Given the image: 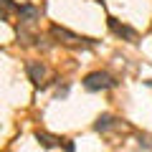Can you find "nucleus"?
I'll return each mask as SVG.
<instances>
[{"label": "nucleus", "mask_w": 152, "mask_h": 152, "mask_svg": "<svg viewBox=\"0 0 152 152\" xmlns=\"http://www.w3.org/2000/svg\"><path fill=\"white\" fill-rule=\"evenodd\" d=\"M18 15H20V20L26 23V26H31V23H36L38 18H41V8H36V5H18Z\"/></svg>", "instance_id": "nucleus-5"}, {"label": "nucleus", "mask_w": 152, "mask_h": 152, "mask_svg": "<svg viewBox=\"0 0 152 152\" xmlns=\"http://www.w3.org/2000/svg\"><path fill=\"white\" fill-rule=\"evenodd\" d=\"M51 36L53 38H58L61 43H66V46H91L94 41L91 38H84V36H76V33H71V31H66V28H61V26H51Z\"/></svg>", "instance_id": "nucleus-2"}, {"label": "nucleus", "mask_w": 152, "mask_h": 152, "mask_svg": "<svg viewBox=\"0 0 152 152\" xmlns=\"http://www.w3.org/2000/svg\"><path fill=\"white\" fill-rule=\"evenodd\" d=\"M145 84H147V86H150V89H152V81H145Z\"/></svg>", "instance_id": "nucleus-10"}, {"label": "nucleus", "mask_w": 152, "mask_h": 152, "mask_svg": "<svg viewBox=\"0 0 152 152\" xmlns=\"http://www.w3.org/2000/svg\"><path fill=\"white\" fill-rule=\"evenodd\" d=\"M64 147H66V152H74V142L71 140H64Z\"/></svg>", "instance_id": "nucleus-9"}, {"label": "nucleus", "mask_w": 152, "mask_h": 152, "mask_svg": "<svg viewBox=\"0 0 152 152\" xmlns=\"http://www.w3.org/2000/svg\"><path fill=\"white\" fill-rule=\"evenodd\" d=\"M36 140L41 142V145H43L46 150H53V147H58V145H64V142H61L58 137H53V134H48V132H36Z\"/></svg>", "instance_id": "nucleus-6"}, {"label": "nucleus", "mask_w": 152, "mask_h": 152, "mask_svg": "<svg viewBox=\"0 0 152 152\" xmlns=\"http://www.w3.org/2000/svg\"><path fill=\"white\" fill-rule=\"evenodd\" d=\"M0 3H3V8H8V10H18V5L13 0H0Z\"/></svg>", "instance_id": "nucleus-8"}, {"label": "nucleus", "mask_w": 152, "mask_h": 152, "mask_svg": "<svg viewBox=\"0 0 152 152\" xmlns=\"http://www.w3.org/2000/svg\"><path fill=\"white\" fill-rule=\"evenodd\" d=\"M81 84H84L86 91H104V89L117 86V79H114L112 74H107V71H91V74L84 76Z\"/></svg>", "instance_id": "nucleus-1"}, {"label": "nucleus", "mask_w": 152, "mask_h": 152, "mask_svg": "<svg viewBox=\"0 0 152 152\" xmlns=\"http://www.w3.org/2000/svg\"><path fill=\"white\" fill-rule=\"evenodd\" d=\"M112 127H117V119H114L112 114H102V117L96 119V124H94V129H96V132H102V134H104V132H109Z\"/></svg>", "instance_id": "nucleus-7"}, {"label": "nucleus", "mask_w": 152, "mask_h": 152, "mask_svg": "<svg viewBox=\"0 0 152 152\" xmlns=\"http://www.w3.org/2000/svg\"><path fill=\"white\" fill-rule=\"evenodd\" d=\"M26 71H28V76H31V81L36 84V86H41V81H43V76H46V66L41 64V61H28Z\"/></svg>", "instance_id": "nucleus-4"}, {"label": "nucleus", "mask_w": 152, "mask_h": 152, "mask_svg": "<svg viewBox=\"0 0 152 152\" xmlns=\"http://www.w3.org/2000/svg\"><path fill=\"white\" fill-rule=\"evenodd\" d=\"M109 28H112L119 38H124V41H132V43L137 41V31H134V28H129V26H124V23H119L117 18H109Z\"/></svg>", "instance_id": "nucleus-3"}]
</instances>
